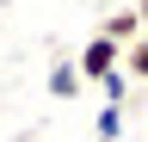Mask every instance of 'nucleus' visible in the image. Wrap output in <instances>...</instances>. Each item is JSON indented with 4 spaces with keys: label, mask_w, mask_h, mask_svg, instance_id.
Masks as SVG:
<instances>
[{
    "label": "nucleus",
    "mask_w": 148,
    "mask_h": 142,
    "mask_svg": "<svg viewBox=\"0 0 148 142\" xmlns=\"http://www.w3.org/2000/svg\"><path fill=\"white\" fill-rule=\"evenodd\" d=\"M117 56H123V49H117V43H111V37H99V31H92V43L80 49V56H74V74H80V80H92V86H99V80L111 74V68H117Z\"/></svg>",
    "instance_id": "f257e3e1"
},
{
    "label": "nucleus",
    "mask_w": 148,
    "mask_h": 142,
    "mask_svg": "<svg viewBox=\"0 0 148 142\" xmlns=\"http://www.w3.org/2000/svg\"><path fill=\"white\" fill-rule=\"evenodd\" d=\"M80 86H86V80L74 74V62H56V68H49V99H80Z\"/></svg>",
    "instance_id": "7ed1b4c3"
},
{
    "label": "nucleus",
    "mask_w": 148,
    "mask_h": 142,
    "mask_svg": "<svg viewBox=\"0 0 148 142\" xmlns=\"http://www.w3.org/2000/svg\"><path fill=\"white\" fill-rule=\"evenodd\" d=\"M123 136V105H99V117H92V142H117Z\"/></svg>",
    "instance_id": "20e7f679"
},
{
    "label": "nucleus",
    "mask_w": 148,
    "mask_h": 142,
    "mask_svg": "<svg viewBox=\"0 0 148 142\" xmlns=\"http://www.w3.org/2000/svg\"><path fill=\"white\" fill-rule=\"evenodd\" d=\"M130 99V74H123V68H111V74L99 80V105H123Z\"/></svg>",
    "instance_id": "423d86ee"
},
{
    "label": "nucleus",
    "mask_w": 148,
    "mask_h": 142,
    "mask_svg": "<svg viewBox=\"0 0 148 142\" xmlns=\"http://www.w3.org/2000/svg\"><path fill=\"white\" fill-rule=\"evenodd\" d=\"M117 68H123L130 80H148V31H142V37H136V43L117 56Z\"/></svg>",
    "instance_id": "39448f33"
},
{
    "label": "nucleus",
    "mask_w": 148,
    "mask_h": 142,
    "mask_svg": "<svg viewBox=\"0 0 148 142\" xmlns=\"http://www.w3.org/2000/svg\"><path fill=\"white\" fill-rule=\"evenodd\" d=\"M136 19H142V31H148V0H136Z\"/></svg>",
    "instance_id": "0eeeda50"
},
{
    "label": "nucleus",
    "mask_w": 148,
    "mask_h": 142,
    "mask_svg": "<svg viewBox=\"0 0 148 142\" xmlns=\"http://www.w3.org/2000/svg\"><path fill=\"white\" fill-rule=\"evenodd\" d=\"M99 37H111L117 49H130V43L142 37V19H136V6H117V12H111V19L99 25Z\"/></svg>",
    "instance_id": "f03ea898"
}]
</instances>
